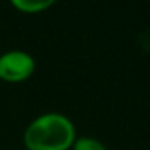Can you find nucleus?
<instances>
[{
	"label": "nucleus",
	"mask_w": 150,
	"mask_h": 150,
	"mask_svg": "<svg viewBox=\"0 0 150 150\" xmlns=\"http://www.w3.org/2000/svg\"><path fill=\"white\" fill-rule=\"evenodd\" d=\"M76 137V126L66 115L49 111L28 124L23 142L28 150H69Z\"/></svg>",
	"instance_id": "nucleus-1"
},
{
	"label": "nucleus",
	"mask_w": 150,
	"mask_h": 150,
	"mask_svg": "<svg viewBox=\"0 0 150 150\" xmlns=\"http://www.w3.org/2000/svg\"><path fill=\"white\" fill-rule=\"evenodd\" d=\"M36 71V60L24 50H8L0 55V81L23 82Z\"/></svg>",
	"instance_id": "nucleus-2"
},
{
	"label": "nucleus",
	"mask_w": 150,
	"mask_h": 150,
	"mask_svg": "<svg viewBox=\"0 0 150 150\" xmlns=\"http://www.w3.org/2000/svg\"><path fill=\"white\" fill-rule=\"evenodd\" d=\"M15 8L21 13H40V11L49 10L52 5H55L53 0H13L11 2Z\"/></svg>",
	"instance_id": "nucleus-3"
},
{
	"label": "nucleus",
	"mask_w": 150,
	"mask_h": 150,
	"mask_svg": "<svg viewBox=\"0 0 150 150\" xmlns=\"http://www.w3.org/2000/svg\"><path fill=\"white\" fill-rule=\"evenodd\" d=\"M69 150H107V147L102 140L95 139V137L82 136V137H76L74 144L71 145Z\"/></svg>",
	"instance_id": "nucleus-4"
}]
</instances>
